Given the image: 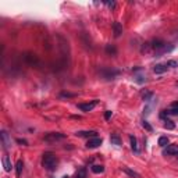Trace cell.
I'll list each match as a JSON object with an SVG mask.
<instances>
[{"mask_svg": "<svg viewBox=\"0 0 178 178\" xmlns=\"http://www.w3.org/2000/svg\"><path fill=\"white\" fill-rule=\"evenodd\" d=\"M177 157H178V156H177Z\"/></svg>", "mask_w": 178, "mask_h": 178, "instance_id": "obj_32", "label": "cell"}, {"mask_svg": "<svg viewBox=\"0 0 178 178\" xmlns=\"http://www.w3.org/2000/svg\"><path fill=\"white\" fill-rule=\"evenodd\" d=\"M25 59H26V61H28L29 64H32V65H34V64H38V59L35 57V54L34 56H32V54H26Z\"/></svg>", "mask_w": 178, "mask_h": 178, "instance_id": "obj_22", "label": "cell"}, {"mask_svg": "<svg viewBox=\"0 0 178 178\" xmlns=\"http://www.w3.org/2000/svg\"><path fill=\"white\" fill-rule=\"evenodd\" d=\"M163 125H164L165 129H174V128H175V124H174L171 120H164V124H163Z\"/></svg>", "mask_w": 178, "mask_h": 178, "instance_id": "obj_23", "label": "cell"}, {"mask_svg": "<svg viewBox=\"0 0 178 178\" xmlns=\"http://www.w3.org/2000/svg\"><path fill=\"white\" fill-rule=\"evenodd\" d=\"M167 64H156L154 65V68H153V71H154V74H163V72L167 71Z\"/></svg>", "mask_w": 178, "mask_h": 178, "instance_id": "obj_11", "label": "cell"}, {"mask_svg": "<svg viewBox=\"0 0 178 178\" xmlns=\"http://www.w3.org/2000/svg\"><path fill=\"white\" fill-rule=\"evenodd\" d=\"M113 32H114V36L115 38H118V36H121V34H123V25L120 24V22H113Z\"/></svg>", "mask_w": 178, "mask_h": 178, "instance_id": "obj_10", "label": "cell"}, {"mask_svg": "<svg viewBox=\"0 0 178 178\" xmlns=\"http://www.w3.org/2000/svg\"><path fill=\"white\" fill-rule=\"evenodd\" d=\"M106 4L110 7V9H114L115 7V1H106Z\"/></svg>", "mask_w": 178, "mask_h": 178, "instance_id": "obj_29", "label": "cell"}, {"mask_svg": "<svg viewBox=\"0 0 178 178\" xmlns=\"http://www.w3.org/2000/svg\"><path fill=\"white\" fill-rule=\"evenodd\" d=\"M167 67H171V68H177L178 67V63L175 61V60H170V61H167Z\"/></svg>", "mask_w": 178, "mask_h": 178, "instance_id": "obj_26", "label": "cell"}, {"mask_svg": "<svg viewBox=\"0 0 178 178\" xmlns=\"http://www.w3.org/2000/svg\"><path fill=\"white\" fill-rule=\"evenodd\" d=\"M167 114H173V115H178V102H174L171 103V106H170L168 110H165Z\"/></svg>", "mask_w": 178, "mask_h": 178, "instance_id": "obj_12", "label": "cell"}, {"mask_svg": "<svg viewBox=\"0 0 178 178\" xmlns=\"http://www.w3.org/2000/svg\"><path fill=\"white\" fill-rule=\"evenodd\" d=\"M111 115H113V113H111L110 110H107L106 113H104V120H107V121H109V120L111 118Z\"/></svg>", "mask_w": 178, "mask_h": 178, "instance_id": "obj_28", "label": "cell"}, {"mask_svg": "<svg viewBox=\"0 0 178 178\" xmlns=\"http://www.w3.org/2000/svg\"><path fill=\"white\" fill-rule=\"evenodd\" d=\"M3 167H4V170L9 173V171H11V168H13V165H11V161H10V157L9 156H3Z\"/></svg>", "mask_w": 178, "mask_h": 178, "instance_id": "obj_13", "label": "cell"}, {"mask_svg": "<svg viewBox=\"0 0 178 178\" xmlns=\"http://www.w3.org/2000/svg\"><path fill=\"white\" fill-rule=\"evenodd\" d=\"M0 138H1V143H3V148H4L6 150L11 148V138H10V135L7 132L1 131L0 132Z\"/></svg>", "mask_w": 178, "mask_h": 178, "instance_id": "obj_6", "label": "cell"}, {"mask_svg": "<svg viewBox=\"0 0 178 178\" xmlns=\"http://www.w3.org/2000/svg\"><path fill=\"white\" fill-rule=\"evenodd\" d=\"M140 96H142V99H143L145 102H149V100H152V98H153V93H152V92H150V90H143Z\"/></svg>", "mask_w": 178, "mask_h": 178, "instance_id": "obj_20", "label": "cell"}, {"mask_svg": "<svg viewBox=\"0 0 178 178\" xmlns=\"http://www.w3.org/2000/svg\"><path fill=\"white\" fill-rule=\"evenodd\" d=\"M76 136H81V138H95V136H98V132L96 131H78L75 132Z\"/></svg>", "mask_w": 178, "mask_h": 178, "instance_id": "obj_8", "label": "cell"}, {"mask_svg": "<svg viewBox=\"0 0 178 178\" xmlns=\"http://www.w3.org/2000/svg\"><path fill=\"white\" fill-rule=\"evenodd\" d=\"M72 178H86V168H84V167L79 168L75 174H74V177Z\"/></svg>", "mask_w": 178, "mask_h": 178, "instance_id": "obj_18", "label": "cell"}, {"mask_svg": "<svg viewBox=\"0 0 178 178\" xmlns=\"http://www.w3.org/2000/svg\"><path fill=\"white\" fill-rule=\"evenodd\" d=\"M61 178H70V177H68V175H64V177H61Z\"/></svg>", "mask_w": 178, "mask_h": 178, "instance_id": "obj_31", "label": "cell"}, {"mask_svg": "<svg viewBox=\"0 0 178 178\" xmlns=\"http://www.w3.org/2000/svg\"><path fill=\"white\" fill-rule=\"evenodd\" d=\"M129 142H131V149L134 150L135 153L139 152V148H138V140L134 135H129Z\"/></svg>", "mask_w": 178, "mask_h": 178, "instance_id": "obj_14", "label": "cell"}, {"mask_svg": "<svg viewBox=\"0 0 178 178\" xmlns=\"http://www.w3.org/2000/svg\"><path fill=\"white\" fill-rule=\"evenodd\" d=\"M134 79L138 84H143L145 81H146V74H145L143 68H140V67L134 68Z\"/></svg>", "mask_w": 178, "mask_h": 178, "instance_id": "obj_5", "label": "cell"}, {"mask_svg": "<svg viewBox=\"0 0 178 178\" xmlns=\"http://www.w3.org/2000/svg\"><path fill=\"white\" fill-rule=\"evenodd\" d=\"M106 53L107 54H111V56L117 54V49H115L114 45H107L106 46Z\"/></svg>", "mask_w": 178, "mask_h": 178, "instance_id": "obj_21", "label": "cell"}, {"mask_svg": "<svg viewBox=\"0 0 178 178\" xmlns=\"http://www.w3.org/2000/svg\"><path fill=\"white\" fill-rule=\"evenodd\" d=\"M102 76L104 79H114L120 75V70H115V68H103L100 71Z\"/></svg>", "mask_w": 178, "mask_h": 178, "instance_id": "obj_2", "label": "cell"}, {"mask_svg": "<svg viewBox=\"0 0 178 178\" xmlns=\"http://www.w3.org/2000/svg\"><path fill=\"white\" fill-rule=\"evenodd\" d=\"M102 145V138L99 136H95V138H89L88 142H86V148L88 149H95Z\"/></svg>", "mask_w": 178, "mask_h": 178, "instance_id": "obj_7", "label": "cell"}, {"mask_svg": "<svg viewBox=\"0 0 178 178\" xmlns=\"http://www.w3.org/2000/svg\"><path fill=\"white\" fill-rule=\"evenodd\" d=\"M167 145H168V138H167V136H160V138H159V146L164 148Z\"/></svg>", "mask_w": 178, "mask_h": 178, "instance_id": "obj_24", "label": "cell"}, {"mask_svg": "<svg viewBox=\"0 0 178 178\" xmlns=\"http://www.w3.org/2000/svg\"><path fill=\"white\" fill-rule=\"evenodd\" d=\"M142 127L145 128V129H146V131H149V132H152L153 131V128H152V125H150V124L148 123V121H142Z\"/></svg>", "mask_w": 178, "mask_h": 178, "instance_id": "obj_25", "label": "cell"}, {"mask_svg": "<svg viewBox=\"0 0 178 178\" xmlns=\"http://www.w3.org/2000/svg\"><path fill=\"white\" fill-rule=\"evenodd\" d=\"M17 143H20V145H28V142H26L25 139H20V138H18V139H17Z\"/></svg>", "mask_w": 178, "mask_h": 178, "instance_id": "obj_30", "label": "cell"}, {"mask_svg": "<svg viewBox=\"0 0 178 178\" xmlns=\"http://www.w3.org/2000/svg\"><path fill=\"white\" fill-rule=\"evenodd\" d=\"M90 170H92V173H95V174H100L104 171V167H103L102 164H95L90 167Z\"/></svg>", "mask_w": 178, "mask_h": 178, "instance_id": "obj_19", "label": "cell"}, {"mask_svg": "<svg viewBox=\"0 0 178 178\" xmlns=\"http://www.w3.org/2000/svg\"><path fill=\"white\" fill-rule=\"evenodd\" d=\"M43 139L46 142H57V140H63L65 139V134H61V132H49L45 135Z\"/></svg>", "mask_w": 178, "mask_h": 178, "instance_id": "obj_3", "label": "cell"}, {"mask_svg": "<svg viewBox=\"0 0 178 178\" xmlns=\"http://www.w3.org/2000/svg\"><path fill=\"white\" fill-rule=\"evenodd\" d=\"M123 171L127 175H129V177H134V178H140V175L138 173H135L134 170H131V168H128V167H123Z\"/></svg>", "mask_w": 178, "mask_h": 178, "instance_id": "obj_17", "label": "cell"}, {"mask_svg": "<svg viewBox=\"0 0 178 178\" xmlns=\"http://www.w3.org/2000/svg\"><path fill=\"white\" fill-rule=\"evenodd\" d=\"M57 163H59V160H57V157H56L53 153L47 152V153L43 154L42 164H43V167H45L47 171H54L56 167H57Z\"/></svg>", "mask_w": 178, "mask_h": 178, "instance_id": "obj_1", "label": "cell"}, {"mask_svg": "<svg viewBox=\"0 0 178 178\" xmlns=\"http://www.w3.org/2000/svg\"><path fill=\"white\" fill-rule=\"evenodd\" d=\"M110 142H111V145L120 146V145H121V138L118 136V134H111V136H110Z\"/></svg>", "mask_w": 178, "mask_h": 178, "instance_id": "obj_15", "label": "cell"}, {"mask_svg": "<svg viewBox=\"0 0 178 178\" xmlns=\"http://www.w3.org/2000/svg\"><path fill=\"white\" fill-rule=\"evenodd\" d=\"M22 170H24V161L20 159V160L17 161V164H15V171H17V177H18V178L21 177Z\"/></svg>", "mask_w": 178, "mask_h": 178, "instance_id": "obj_16", "label": "cell"}, {"mask_svg": "<svg viewBox=\"0 0 178 178\" xmlns=\"http://www.w3.org/2000/svg\"><path fill=\"white\" fill-rule=\"evenodd\" d=\"M75 95L74 93H68V92H63V93H60V98H74Z\"/></svg>", "mask_w": 178, "mask_h": 178, "instance_id": "obj_27", "label": "cell"}, {"mask_svg": "<svg viewBox=\"0 0 178 178\" xmlns=\"http://www.w3.org/2000/svg\"><path fill=\"white\" fill-rule=\"evenodd\" d=\"M164 154L170 156H178V145H168L167 149L164 150Z\"/></svg>", "mask_w": 178, "mask_h": 178, "instance_id": "obj_9", "label": "cell"}, {"mask_svg": "<svg viewBox=\"0 0 178 178\" xmlns=\"http://www.w3.org/2000/svg\"><path fill=\"white\" fill-rule=\"evenodd\" d=\"M98 103H99L98 99H95V100H92V102H89V103H78V109L81 111H84V113H89V111L93 110Z\"/></svg>", "mask_w": 178, "mask_h": 178, "instance_id": "obj_4", "label": "cell"}]
</instances>
